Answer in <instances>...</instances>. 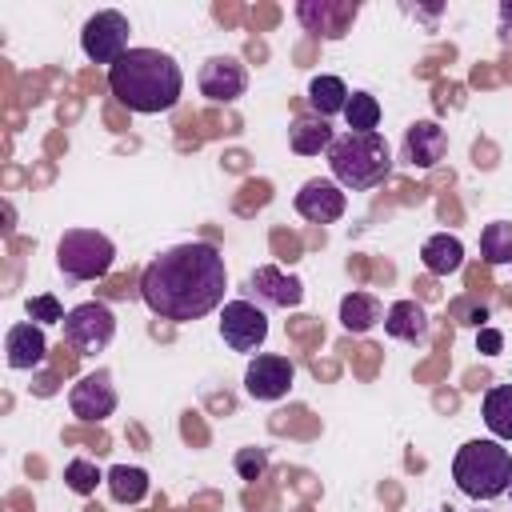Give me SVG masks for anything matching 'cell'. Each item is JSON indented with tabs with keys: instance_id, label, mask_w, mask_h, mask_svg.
Segmentation results:
<instances>
[{
	"instance_id": "cb8c5ba5",
	"label": "cell",
	"mask_w": 512,
	"mask_h": 512,
	"mask_svg": "<svg viewBox=\"0 0 512 512\" xmlns=\"http://www.w3.org/2000/svg\"><path fill=\"white\" fill-rule=\"evenodd\" d=\"M480 256L488 264H512V220H492L480 232Z\"/></svg>"
},
{
	"instance_id": "30bf717a",
	"label": "cell",
	"mask_w": 512,
	"mask_h": 512,
	"mask_svg": "<svg viewBox=\"0 0 512 512\" xmlns=\"http://www.w3.org/2000/svg\"><path fill=\"white\" fill-rule=\"evenodd\" d=\"M292 376H296V368H292L288 356L260 352V356H252L248 368H244V392H248L252 400H280V396H288Z\"/></svg>"
},
{
	"instance_id": "9c48e42d",
	"label": "cell",
	"mask_w": 512,
	"mask_h": 512,
	"mask_svg": "<svg viewBox=\"0 0 512 512\" xmlns=\"http://www.w3.org/2000/svg\"><path fill=\"white\" fill-rule=\"evenodd\" d=\"M244 292L260 304V308H300L304 300V284L288 272H280L276 264H260L248 272L244 280Z\"/></svg>"
},
{
	"instance_id": "8992f818",
	"label": "cell",
	"mask_w": 512,
	"mask_h": 512,
	"mask_svg": "<svg viewBox=\"0 0 512 512\" xmlns=\"http://www.w3.org/2000/svg\"><path fill=\"white\" fill-rule=\"evenodd\" d=\"M64 344H72L80 356H92V352H104L116 336V316L108 304L100 300H84L76 304L68 316H64Z\"/></svg>"
},
{
	"instance_id": "83f0119b",
	"label": "cell",
	"mask_w": 512,
	"mask_h": 512,
	"mask_svg": "<svg viewBox=\"0 0 512 512\" xmlns=\"http://www.w3.org/2000/svg\"><path fill=\"white\" fill-rule=\"evenodd\" d=\"M232 464H236L240 480H260V476L268 472V452H264V448H240Z\"/></svg>"
},
{
	"instance_id": "d4e9b609",
	"label": "cell",
	"mask_w": 512,
	"mask_h": 512,
	"mask_svg": "<svg viewBox=\"0 0 512 512\" xmlns=\"http://www.w3.org/2000/svg\"><path fill=\"white\" fill-rule=\"evenodd\" d=\"M344 120H348V132H376V124H380V100L372 92H352L348 96V108H344Z\"/></svg>"
},
{
	"instance_id": "f546056e",
	"label": "cell",
	"mask_w": 512,
	"mask_h": 512,
	"mask_svg": "<svg viewBox=\"0 0 512 512\" xmlns=\"http://www.w3.org/2000/svg\"><path fill=\"white\" fill-rule=\"evenodd\" d=\"M500 344H504V336L496 328H484L480 332V352H500Z\"/></svg>"
},
{
	"instance_id": "277c9868",
	"label": "cell",
	"mask_w": 512,
	"mask_h": 512,
	"mask_svg": "<svg viewBox=\"0 0 512 512\" xmlns=\"http://www.w3.org/2000/svg\"><path fill=\"white\" fill-rule=\"evenodd\" d=\"M452 480L472 500H496L512 484V452L500 440H468L452 460Z\"/></svg>"
},
{
	"instance_id": "4316f807",
	"label": "cell",
	"mask_w": 512,
	"mask_h": 512,
	"mask_svg": "<svg viewBox=\"0 0 512 512\" xmlns=\"http://www.w3.org/2000/svg\"><path fill=\"white\" fill-rule=\"evenodd\" d=\"M28 316L36 320V324H64V308H60V300L52 296V292H44V296H32L28 300Z\"/></svg>"
},
{
	"instance_id": "603a6c76",
	"label": "cell",
	"mask_w": 512,
	"mask_h": 512,
	"mask_svg": "<svg viewBox=\"0 0 512 512\" xmlns=\"http://www.w3.org/2000/svg\"><path fill=\"white\" fill-rule=\"evenodd\" d=\"M108 492L116 504H140L148 496V472L144 468H128V464H116L108 472Z\"/></svg>"
},
{
	"instance_id": "7a4b0ae2",
	"label": "cell",
	"mask_w": 512,
	"mask_h": 512,
	"mask_svg": "<svg viewBox=\"0 0 512 512\" xmlns=\"http://www.w3.org/2000/svg\"><path fill=\"white\" fill-rule=\"evenodd\" d=\"M108 88L112 96L132 108V112H168L180 92H184V72L180 64L160 52V48H128L112 68H108Z\"/></svg>"
},
{
	"instance_id": "484cf974",
	"label": "cell",
	"mask_w": 512,
	"mask_h": 512,
	"mask_svg": "<svg viewBox=\"0 0 512 512\" xmlns=\"http://www.w3.org/2000/svg\"><path fill=\"white\" fill-rule=\"evenodd\" d=\"M96 480H100V468H96L92 460H84V456L68 460V468H64V484H68L76 496H92V492H96Z\"/></svg>"
},
{
	"instance_id": "4dcf8cb0",
	"label": "cell",
	"mask_w": 512,
	"mask_h": 512,
	"mask_svg": "<svg viewBox=\"0 0 512 512\" xmlns=\"http://www.w3.org/2000/svg\"><path fill=\"white\" fill-rule=\"evenodd\" d=\"M508 492H512V484H508Z\"/></svg>"
},
{
	"instance_id": "4fadbf2b",
	"label": "cell",
	"mask_w": 512,
	"mask_h": 512,
	"mask_svg": "<svg viewBox=\"0 0 512 512\" xmlns=\"http://www.w3.org/2000/svg\"><path fill=\"white\" fill-rule=\"evenodd\" d=\"M360 4L356 0H300L296 4V20L308 32H320L328 40H340L348 32V24L356 20Z\"/></svg>"
},
{
	"instance_id": "7c38bea8",
	"label": "cell",
	"mask_w": 512,
	"mask_h": 512,
	"mask_svg": "<svg viewBox=\"0 0 512 512\" xmlns=\"http://www.w3.org/2000/svg\"><path fill=\"white\" fill-rule=\"evenodd\" d=\"M344 208H348V196H344V188H340L336 180L312 176V180H304L300 192H296V212H300L304 220H312V224H332V220L344 216Z\"/></svg>"
},
{
	"instance_id": "5b68a950",
	"label": "cell",
	"mask_w": 512,
	"mask_h": 512,
	"mask_svg": "<svg viewBox=\"0 0 512 512\" xmlns=\"http://www.w3.org/2000/svg\"><path fill=\"white\" fill-rule=\"evenodd\" d=\"M116 260V244L96 228H68L56 244V268L68 280H100Z\"/></svg>"
},
{
	"instance_id": "ffe728a7",
	"label": "cell",
	"mask_w": 512,
	"mask_h": 512,
	"mask_svg": "<svg viewBox=\"0 0 512 512\" xmlns=\"http://www.w3.org/2000/svg\"><path fill=\"white\" fill-rule=\"evenodd\" d=\"M420 260H424V268L432 276H448V272H456L464 264V244L456 236H448V232H436V236L424 240Z\"/></svg>"
},
{
	"instance_id": "f1b7e54d",
	"label": "cell",
	"mask_w": 512,
	"mask_h": 512,
	"mask_svg": "<svg viewBox=\"0 0 512 512\" xmlns=\"http://www.w3.org/2000/svg\"><path fill=\"white\" fill-rule=\"evenodd\" d=\"M500 40L512 44V0L500 4Z\"/></svg>"
},
{
	"instance_id": "8fae6325",
	"label": "cell",
	"mask_w": 512,
	"mask_h": 512,
	"mask_svg": "<svg viewBox=\"0 0 512 512\" xmlns=\"http://www.w3.org/2000/svg\"><path fill=\"white\" fill-rule=\"evenodd\" d=\"M68 408L72 416L80 420H108L116 412V384H112V372L96 368L88 376H80L68 392Z\"/></svg>"
},
{
	"instance_id": "6da1fadb",
	"label": "cell",
	"mask_w": 512,
	"mask_h": 512,
	"mask_svg": "<svg viewBox=\"0 0 512 512\" xmlns=\"http://www.w3.org/2000/svg\"><path fill=\"white\" fill-rule=\"evenodd\" d=\"M228 288V268L216 244L208 240H188L176 248H164L160 256L148 260L140 276V296L144 304L176 324L200 320L212 308H220Z\"/></svg>"
},
{
	"instance_id": "44dd1931",
	"label": "cell",
	"mask_w": 512,
	"mask_h": 512,
	"mask_svg": "<svg viewBox=\"0 0 512 512\" xmlns=\"http://www.w3.org/2000/svg\"><path fill=\"white\" fill-rule=\"evenodd\" d=\"M348 84L340 80V76H312L308 80V104H312V112L316 116H336V112H344L348 108Z\"/></svg>"
},
{
	"instance_id": "ba28073f",
	"label": "cell",
	"mask_w": 512,
	"mask_h": 512,
	"mask_svg": "<svg viewBox=\"0 0 512 512\" xmlns=\"http://www.w3.org/2000/svg\"><path fill=\"white\" fill-rule=\"evenodd\" d=\"M220 336L232 352H260L268 340V316L252 300H228L220 312Z\"/></svg>"
},
{
	"instance_id": "e0dca14e",
	"label": "cell",
	"mask_w": 512,
	"mask_h": 512,
	"mask_svg": "<svg viewBox=\"0 0 512 512\" xmlns=\"http://www.w3.org/2000/svg\"><path fill=\"white\" fill-rule=\"evenodd\" d=\"M384 332H388L392 340H404V344L424 340V336H428V312H424V304H416V300H396V304H388V312H384Z\"/></svg>"
},
{
	"instance_id": "52a82bcc",
	"label": "cell",
	"mask_w": 512,
	"mask_h": 512,
	"mask_svg": "<svg viewBox=\"0 0 512 512\" xmlns=\"http://www.w3.org/2000/svg\"><path fill=\"white\" fill-rule=\"evenodd\" d=\"M128 32H132L128 16L116 12V8H104V12H96V16L84 20V28H80V48H84V56H88L92 64H108V68H112V64L128 52Z\"/></svg>"
},
{
	"instance_id": "9a60e30c",
	"label": "cell",
	"mask_w": 512,
	"mask_h": 512,
	"mask_svg": "<svg viewBox=\"0 0 512 512\" xmlns=\"http://www.w3.org/2000/svg\"><path fill=\"white\" fill-rule=\"evenodd\" d=\"M448 156V132L436 120H416L404 132V160L412 168H436Z\"/></svg>"
},
{
	"instance_id": "3957f363",
	"label": "cell",
	"mask_w": 512,
	"mask_h": 512,
	"mask_svg": "<svg viewBox=\"0 0 512 512\" xmlns=\"http://www.w3.org/2000/svg\"><path fill=\"white\" fill-rule=\"evenodd\" d=\"M328 168L340 188L368 192L388 180L392 172V148L380 132H344L328 148Z\"/></svg>"
},
{
	"instance_id": "7402d4cb",
	"label": "cell",
	"mask_w": 512,
	"mask_h": 512,
	"mask_svg": "<svg viewBox=\"0 0 512 512\" xmlns=\"http://www.w3.org/2000/svg\"><path fill=\"white\" fill-rule=\"evenodd\" d=\"M480 412H484V424H488V432L496 440H512V384L488 388Z\"/></svg>"
},
{
	"instance_id": "2e32d148",
	"label": "cell",
	"mask_w": 512,
	"mask_h": 512,
	"mask_svg": "<svg viewBox=\"0 0 512 512\" xmlns=\"http://www.w3.org/2000/svg\"><path fill=\"white\" fill-rule=\"evenodd\" d=\"M48 352V340H44V328L24 320V324H12L8 336H4V360L8 368H36Z\"/></svg>"
},
{
	"instance_id": "ac0fdd59",
	"label": "cell",
	"mask_w": 512,
	"mask_h": 512,
	"mask_svg": "<svg viewBox=\"0 0 512 512\" xmlns=\"http://www.w3.org/2000/svg\"><path fill=\"white\" fill-rule=\"evenodd\" d=\"M332 128H328V120L324 116H296L292 120V128H288V144H292V152H300V156H320V152H328L332 148Z\"/></svg>"
},
{
	"instance_id": "d6986e66",
	"label": "cell",
	"mask_w": 512,
	"mask_h": 512,
	"mask_svg": "<svg viewBox=\"0 0 512 512\" xmlns=\"http://www.w3.org/2000/svg\"><path fill=\"white\" fill-rule=\"evenodd\" d=\"M380 320H384V304H380L372 292H348V296L340 300V324H344V332L364 336V332L376 328Z\"/></svg>"
},
{
	"instance_id": "5bb4252c",
	"label": "cell",
	"mask_w": 512,
	"mask_h": 512,
	"mask_svg": "<svg viewBox=\"0 0 512 512\" xmlns=\"http://www.w3.org/2000/svg\"><path fill=\"white\" fill-rule=\"evenodd\" d=\"M196 84H200V92H204L208 100H216V104H232L236 96H244V88H248V72H244V64H240L236 56H212V60L200 64Z\"/></svg>"
}]
</instances>
